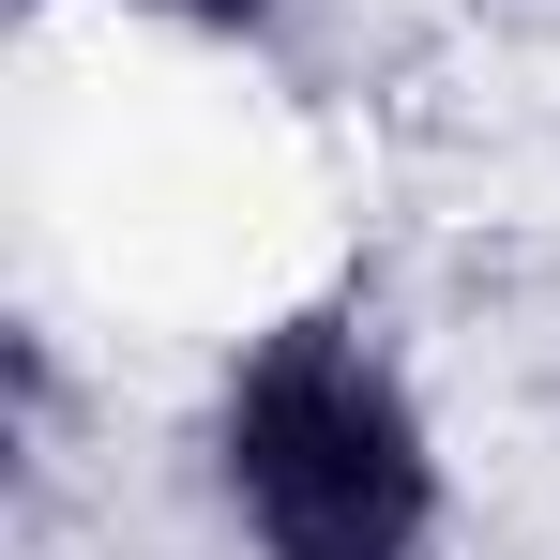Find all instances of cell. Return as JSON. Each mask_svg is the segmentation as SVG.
<instances>
[{
    "mask_svg": "<svg viewBox=\"0 0 560 560\" xmlns=\"http://www.w3.org/2000/svg\"><path fill=\"white\" fill-rule=\"evenodd\" d=\"M212 515L243 560H440L455 469L440 409L364 303H303L212 378Z\"/></svg>",
    "mask_w": 560,
    "mask_h": 560,
    "instance_id": "obj_1",
    "label": "cell"
}]
</instances>
